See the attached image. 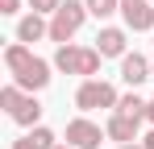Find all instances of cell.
Returning <instances> with one entry per match:
<instances>
[{
	"mask_svg": "<svg viewBox=\"0 0 154 149\" xmlns=\"http://www.w3.org/2000/svg\"><path fill=\"white\" fill-rule=\"evenodd\" d=\"M4 66H8V74H13V83H17L21 91H29V95L42 91V87L50 83V62L38 58L33 46H25V42L4 46Z\"/></svg>",
	"mask_w": 154,
	"mask_h": 149,
	"instance_id": "6da1fadb",
	"label": "cell"
},
{
	"mask_svg": "<svg viewBox=\"0 0 154 149\" xmlns=\"http://www.w3.org/2000/svg\"><path fill=\"white\" fill-rule=\"evenodd\" d=\"M100 62H104V54L96 46H58L54 50V66L63 74H79V79H96L100 74Z\"/></svg>",
	"mask_w": 154,
	"mask_h": 149,
	"instance_id": "7a4b0ae2",
	"label": "cell"
},
{
	"mask_svg": "<svg viewBox=\"0 0 154 149\" xmlns=\"http://www.w3.org/2000/svg\"><path fill=\"white\" fill-rule=\"evenodd\" d=\"M88 17H92V13H88V4H83V0H63V8L50 17V42L67 46L79 29H83V21H88Z\"/></svg>",
	"mask_w": 154,
	"mask_h": 149,
	"instance_id": "3957f363",
	"label": "cell"
},
{
	"mask_svg": "<svg viewBox=\"0 0 154 149\" xmlns=\"http://www.w3.org/2000/svg\"><path fill=\"white\" fill-rule=\"evenodd\" d=\"M117 87L112 83H104V79H83L75 91V108L79 112H96V108H108V112H117Z\"/></svg>",
	"mask_w": 154,
	"mask_h": 149,
	"instance_id": "277c9868",
	"label": "cell"
},
{
	"mask_svg": "<svg viewBox=\"0 0 154 149\" xmlns=\"http://www.w3.org/2000/svg\"><path fill=\"white\" fill-rule=\"evenodd\" d=\"M104 141H108V133H104L96 120H88V116L67 120V145H75V149H100Z\"/></svg>",
	"mask_w": 154,
	"mask_h": 149,
	"instance_id": "5b68a950",
	"label": "cell"
},
{
	"mask_svg": "<svg viewBox=\"0 0 154 149\" xmlns=\"http://www.w3.org/2000/svg\"><path fill=\"white\" fill-rule=\"evenodd\" d=\"M121 17H125V29L150 33L154 29V0H121Z\"/></svg>",
	"mask_w": 154,
	"mask_h": 149,
	"instance_id": "8992f818",
	"label": "cell"
},
{
	"mask_svg": "<svg viewBox=\"0 0 154 149\" xmlns=\"http://www.w3.org/2000/svg\"><path fill=\"white\" fill-rule=\"evenodd\" d=\"M96 50L104 58H125L129 54V29H117V25H104L96 33Z\"/></svg>",
	"mask_w": 154,
	"mask_h": 149,
	"instance_id": "52a82bcc",
	"label": "cell"
},
{
	"mask_svg": "<svg viewBox=\"0 0 154 149\" xmlns=\"http://www.w3.org/2000/svg\"><path fill=\"white\" fill-rule=\"evenodd\" d=\"M42 37H50V17H42V13H25L21 21H17V42H42Z\"/></svg>",
	"mask_w": 154,
	"mask_h": 149,
	"instance_id": "ba28073f",
	"label": "cell"
},
{
	"mask_svg": "<svg viewBox=\"0 0 154 149\" xmlns=\"http://www.w3.org/2000/svg\"><path fill=\"white\" fill-rule=\"evenodd\" d=\"M146 79H150V62H146L137 50L125 54V58H121V83H129V91H137Z\"/></svg>",
	"mask_w": 154,
	"mask_h": 149,
	"instance_id": "9c48e42d",
	"label": "cell"
},
{
	"mask_svg": "<svg viewBox=\"0 0 154 149\" xmlns=\"http://www.w3.org/2000/svg\"><path fill=\"white\" fill-rule=\"evenodd\" d=\"M137 124H142V120L112 112V116L104 120V133H108V141H117V145H129V141H137Z\"/></svg>",
	"mask_w": 154,
	"mask_h": 149,
	"instance_id": "30bf717a",
	"label": "cell"
},
{
	"mask_svg": "<svg viewBox=\"0 0 154 149\" xmlns=\"http://www.w3.org/2000/svg\"><path fill=\"white\" fill-rule=\"evenodd\" d=\"M8 116L21 124V128H38V120H42V104H38L33 95H25L17 108H13V112H8Z\"/></svg>",
	"mask_w": 154,
	"mask_h": 149,
	"instance_id": "8fae6325",
	"label": "cell"
},
{
	"mask_svg": "<svg viewBox=\"0 0 154 149\" xmlns=\"http://www.w3.org/2000/svg\"><path fill=\"white\" fill-rule=\"evenodd\" d=\"M117 112L121 116H133V120H146V112H150V99H142L137 91H129V95L117 99Z\"/></svg>",
	"mask_w": 154,
	"mask_h": 149,
	"instance_id": "7c38bea8",
	"label": "cell"
},
{
	"mask_svg": "<svg viewBox=\"0 0 154 149\" xmlns=\"http://www.w3.org/2000/svg\"><path fill=\"white\" fill-rule=\"evenodd\" d=\"M83 4H88V13H92L96 21L112 17V13H121V0H83Z\"/></svg>",
	"mask_w": 154,
	"mask_h": 149,
	"instance_id": "4fadbf2b",
	"label": "cell"
},
{
	"mask_svg": "<svg viewBox=\"0 0 154 149\" xmlns=\"http://www.w3.org/2000/svg\"><path fill=\"white\" fill-rule=\"evenodd\" d=\"M25 95H29V91H21L17 83H8V87L0 91V108H4V112H13V108H17V104H21Z\"/></svg>",
	"mask_w": 154,
	"mask_h": 149,
	"instance_id": "5bb4252c",
	"label": "cell"
},
{
	"mask_svg": "<svg viewBox=\"0 0 154 149\" xmlns=\"http://www.w3.org/2000/svg\"><path fill=\"white\" fill-rule=\"evenodd\" d=\"M29 8H33V13H42V17H54V13L63 8V0H29Z\"/></svg>",
	"mask_w": 154,
	"mask_h": 149,
	"instance_id": "9a60e30c",
	"label": "cell"
},
{
	"mask_svg": "<svg viewBox=\"0 0 154 149\" xmlns=\"http://www.w3.org/2000/svg\"><path fill=\"white\" fill-rule=\"evenodd\" d=\"M0 13H4V17H17V13H21V0H0Z\"/></svg>",
	"mask_w": 154,
	"mask_h": 149,
	"instance_id": "2e32d148",
	"label": "cell"
},
{
	"mask_svg": "<svg viewBox=\"0 0 154 149\" xmlns=\"http://www.w3.org/2000/svg\"><path fill=\"white\" fill-rule=\"evenodd\" d=\"M13 149H38V145H33V137H29V133H25L21 141H13Z\"/></svg>",
	"mask_w": 154,
	"mask_h": 149,
	"instance_id": "e0dca14e",
	"label": "cell"
},
{
	"mask_svg": "<svg viewBox=\"0 0 154 149\" xmlns=\"http://www.w3.org/2000/svg\"><path fill=\"white\" fill-rule=\"evenodd\" d=\"M142 145H146V149H154V133H146V137H142Z\"/></svg>",
	"mask_w": 154,
	"mask_h": 149,
	"instance_id": "ac0fdd59",
	"label": "cell"
},
{
	"mask_svg": "<svg viewBox=\"0 0 154 149\" xmlns=\"http://www.w3.org/2000/svg\"><path fill=\"white\" fill-rule=\"evenodd\" d=\"M117 149H146V145H137V141H129V145H117Z\"/></svg>",
	"mask_w": 154,
	"mask_h": 149,
	"instance_id": "d6986e66",
	"label": "cell"
},
{
	"mask_svg": "<svg viewBox=\"0 0 154 149\" xmlns=\"http://www.w3.org/2000/svg\"><path fill=\"white\" fill-rule=\"evenodd\" d=\"M146 120H150V124H154V99H150V112H146Z\"/></svg>",
	"mask_w": 154,
	"mask_h": 149,
	"instance_id": "ffe728a7",
	"label": "cell"
},
{
	"mask_svg": "<svg viewBox=\"0 0 154 149\" xmlns=\"http://www.w3.org/2000/svg\"><path fill=\"white\" fill-rule=\"evenodd\" d=\"M54 149H75V145H67V141H58V145H54Z\"/></svg>",
	"mask_w": 154,
	"mask_h": 149,
	"instance_id": "44dd1931",
	"label": "cell"
},
{
	"mask_svg": "<svg viewBox=\"0 0 154 149\" xmlns=\"http://www.w3.org/2000/svg\"><path fill=\"white\" fill-rule=\"evenodd\" d=\"M150 79H154V62H150Z\"/></svg>",
	"mask_w": 154,
	"mask_h": 149,
	"instance_id": "7402d4cb",
	"label": "cell"
}]
</instances>
